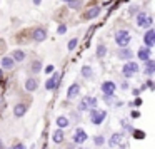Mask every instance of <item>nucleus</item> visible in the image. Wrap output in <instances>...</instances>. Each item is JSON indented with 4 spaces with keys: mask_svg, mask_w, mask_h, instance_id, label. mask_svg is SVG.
<instances>
[{
    "mask_svg": "<svg viewBox=\"0 0 155 149\" xmlns=\"http://www.w3.org/2000/svg\"><path fill=\"white\" fill-rule=\"evenodd\" d=\"M30 71L35 72V74H38V72L42 71V62L40 61H34V62H32V65H30Z\"/></svg>",
    "mask_w": 155,
    "mask_h": 149,
    "instance_id": "nucleus-24",
    "label": "nucleus"
},
{
    "mask_svg": "<svg viewBox=\"0 0 155 149\" xmlns=\"http://www.w3.org/2000/svg\"><path fill=\"white\" fill-rule=\"evenodd\" d=\"M142 104H143V102H142V99H140V97H137L134 102H132V106H135V107H138V106H142Z\"/></svg>",
    "mask_w": 155,
    "mask_h": 149,
    "instance_id": "nucleus-31",
    "label": "nucleus"
},
{
    "mask_svg": "<svg viewBox=\"0 0 155 149\" xmlns=\"http://www.w3.org/2000/svg\"><path fill=\"white\" fill-rule=\"evenodd\" d=\"M105 54H107V47L100 44L97 47V57H105Z\"/></svg>",
    "mask_w": 155,
    "mask_h": 149,
    "instance_id": "nucleus-28",
    "label": "nucleus"
},
{
    "mask_svg": "<svg viewBox=\"0 0 155 149\" xmlns=\"http://www.w3.org/2000/svg\"><path fill=\"white\" fill-rule=\"evenodd\" d=\"M25 112H27V106H25V104H22V102L15 104V107H14V116H15V117H22Z\"/></svg>",
    "mask_w": 155,
    "mask_h": 149,
    "instance_id": "nucleus-18",
    "label": "nucleus"
},
{
    "mask_svg": "<svg viewBox=\"0 0 155 149\" xmlns=\"http://www.w3.org/2000/svg\"><path fill=\"white\" fill-rule=\"evenodd\" d=\"M77 45H78V39H77V37H74V39H70V40H68L67 49L72 52V50H75V47H77Z\"/></svg>",
    "mask_w": 155,
    "mask_h": 149,
    "instance_id": "nucleus-25",
    "label": "nucleus"
},
{
    "mask_svg": "<svg viewBox=\"0 0 155 149\" xmlns=\"http://www.w3.org/2000/svg\"><path fill=\"white\" fill-rule=\"evenodd\" d=\"M147 85H148L150 89H153V82H152V81H147Z\"/></svg>",
    "mask_w": 155,
    "mask_h": 149,
    "instance_id": "nucleus-39",
    "label": "nucleus"
},
{
    "mask_svg": "<svg viewBox=\"0 0 155 149\" xmlns=\"http://www.w3.org/2000/svg\"><path fill=\"white\" fill-rule=\"evenodd\" d=\"M152 24H153V19L147 14V12H138L137 14V25L138 27H143V29H150Z\"/></svg>",
    "mask_w": 155,
    "mask_h": 149,
    "instance_id": "nucleus-3",
    "label": "nucleus"
},
{
    "mask_svg": "<svg viewBox=\"0 0 155 149\" xmlns=\"http://www.w3.org/2000/svg\"><path fill=\"white\" fill-rule=\"evenodd\" d=\"M118 59H122V61H132V57H134V52L130 50V49L127 47H120V50L117 52Z\"/></svg>",
    "mask_w": 155,
    "mask_h": 149,
    "instance_id": "nucleus-14",
    "label": "nucleus"
},
{
    "mask_svg": "<svg viewBox=\"0 0 155 149\" xmlns=\"http://www.w3.org/2000/svg\"><path fill=\"white\" fill-rule=\"evenodd\" d=\"M137 57L140 59L142 62L148 61V59L152 57V49L147 47V45H145V47H140V49H138V52H137Z\"/></svg>",
    "mask_w": 155,
    "mask_h": 149,
    "instance_id": "nucleus-12",
    "label": "nucleus"
},
{
    "mask_svg": "<svg viewBox=\"0 0 155 149\" xmlns=\"http://www.w3.org/2000/svg\"><path fill=\"white\" fill-rule=\"evenodd\" d=\"M38 89V82L35 77H27L25 79V91L28 92H35Z\"/></svg>",
    "mask_w": 155,
    "mask_h": 149,
    "instance_id": "nucleus-13",
    "label": "nucleus"
},
{
    "mask_svg": "<svg viewBox=\"0 0 155 149\" xmlns=\"http://www.w3.org/2000/svg\"><path fill=\"white\" fill-rule=\"evenodd\" d=\"M122 126H124V127H125V129H127V131H128V132H132V131H134V127H132V126H130V124H127V122H125V121H122Z\"/></svg>",
    "mask_w": 155,
    "mask_h": 149,
    "instance_id": "nucleus-32",
    "label": "nucleus"
},
{
    "mask_svg": "<svg viewBox=\"0 0 155 149\" xmlns=\"http://www.w3.org/2000/svg\"><path fill=\"white\" fill-rule=\"evenodd\" d=\"M12 149H27V147H25V144H22V142H20V144H15Z\"/></svg>",
    "mask_w": 155,
    "mask_h": 149,
    "instance_id": "nucleus-36",
    "label": "nucleus"
},
{
    "mask_svg": "<svg viewBox=\"0 0 155 149\" xmlns=\"http://www.w3.org/2000/svg\"><path fill=\"white\" fill-rule=\"evenodd\" d=\"M78 149H87V147H78Z\"/></svg>",
    "mask_w": 155,
    "mask_h": 149,
    "instance_id": "nucleus-42",
    "label": "nucleus"
},
{
    "mask_svg": "<svg viewBox=\"0 0 155 149\" xmlns=\"http://www.w3.org/2000/svg\"><path fill=\"white\" fill-rule=\"evenodd\" d=\"M58 81H60V74L54 72V74H52V77H48L47 82H45V89H47V91H54V89H57Z\"/></svg>",
    "mask_w": 155,
    "mask_h": 149,
    "instance_id": "nucleus-8",
    "label": "nucleus"
},
{
    "mask_svg": "<svg viewBox=\"0 0 155 149\" xmlns=\"http://www.w3.org/2000/svg\"><path fill=\"white\" fill-rule=\"evenodd\" d=\"M100 91H102V94H104V95H115L117 84H115L114 81H105V82H102Z\"/></svg>",
    "mask_w": 155,
    "mask_h": 149,
    "instance_id": "nucleus-6",
    "label": "nucleus"
},
{
    "mask_svg": "<svg viewBox=\"0 0 155 149\" xmlns=\"http://www.w3.org/2000/svg\"><path fill=\"white\" fill-rule=\"evenodd\" d=\"M155 72V62L152 61V59H148V61H145V74L148 75V77H152Z\"/></svg>",
    "mask_w": 155,
    "mask_h": 149,
    "instance_id": "nucleus-19",
    "label": "nucleus"
},
{
    "mask_svg": "<svg viewBox=\"0 0 155 149\" xmlns=\"http://www.w3.org/2000/svg\"><path fill=\"white\" fill-rule=\"evenodd\" d=\"M132 132H134V136H135V137H137V139H143V137H145V134H143V132L137 131V129H134V131H132Z\"/></svg>",
    "mask_w": 155,
    "mask_h": 149,
    "instance_id": "nucleus-30",
    "label": "nucleus"
},
{
    "mask_svg": "<svg viewBox=\"0 0 155 149\" xmlns=\"http://www.w3.org/2000/svg\"><path fill=\"white\" fill-rule=\"evenodd\" d=\"M94 107H97V99H95L94 95H85V97L80 101V104H78V111L80 112L88 111V109H94Z\"/></svg>",
    "mask_w": 155,
    "mask_h": 149,
    "instance_id": "nucleus-5",
    "label": "nucleus"
},
{
    "mask_svg": "<svg viewBox=\"0 0 155 149\" xmlns=\"http://www.w3.org/2000/svg\"><path fill=\"white\" fill-rule=\"evenodd\" d=\"M115 44L118 45V47H127L128 44H130L132 40V35L128 30H124V29H120V30L115 32Z\"/></svg>",
    "mask_w": 155,
    "mask_h": 149,
    "instance_id": "nucleus-1",
    "label": "nucleus"
},
{
    "mask_svg": "<svg viewBox=\"0 0 155 149\" xmlns=\"http://www.w3.org/2000/svg\"><path fill=\"white\" fill-rule=\"evenodd\" d=\"M40 2H42V0H34V4H35V5H40Z\"/></svg>",
    "mask_w": 155,
    "mask_h": 149,
    "instance_id": "nucleus-40",
    "label": "nucleus"
},
{
    "mask_svg": "<svg viewBox=\"0 0 155 149\" xmlns=\"http://www.w3.org/2000/svg\"><path fill=\"white\" fill-rule=\"evenodd\" d=\"M94 144L98 146V147H100V146H104L105 144V137H104V136H100V134H97L94 137Z\"/></svg>",
    "mask_w": 155,
    "mask_h": 149,
    "instance_id": "nucleus-26",
    "label": "nucleus"
},
{
    "mask_svg": "<svg viewBox=\"0 0 155 149\" xmlns=\"http://www.w3.org/2000/svg\"><path fill=\"white\" fill-rule=\"evenodd\" d=\"M65 2L68 4V7H70V9H78L82 5L80 0H65Z\"/></svg>",
    "mask_w": 155,
    "mask_h": 149,
    "instance_id": "nucleus-27",
    "label": "nucleus"
},
{
    "mask_svg": "<svg viewBox=\"0 0 155 149\" xmlns=\"http://www.w3.org/2000/svg\"><path fill=\"white\" fill-rule=\"evenodd\" d=\"M14 67H15V61L12 59V55L2 57V61H0V69H2V71H12Z\"/></svg>",
    "mask_w": 155,
    "mask_h": 149,
    "instance_id": "nucleus-9",
    "label": "nucleus"
},
{
    "mask_svg": "<svg viewBox=\"0 0 155 149\" xmlns=\"http://www.w3.org/2000/svg\"><path fill=\"white\" fill-rule=\"evenodd\" d=\"M138 71H140V67H138V64L134 61H127V64H124V67H122V74H124L125 79L134 77Z\"/></svg>",
    "mask_w": 155,
    "mask_h": 149,
    "instance_id": "nucleus-2",
    "label": "nucleus"
},
{
    "mask_svg": "<svg viewBox=\"0 0 155 149\" xmlns=\"http://www.w3.org/2000/svg\"><path fill=\"white\" fill-rule=\"evenodd\" d=\"M4 77V71H2V69H0V79Z\"/></svg>",
    "mask_w": 155,
    "mask_h": 149,
    "instance_id": "nucleus-41",
    "label": "nucleus"
},
{
    "mask_svg": "<svg viewBox=\"0 0 155 149\" xmlns=\"http://www.w3.org/2000/svg\"><path fill=\"white\" fill-rule=\"evenodd\" d=\"M100 12H102L100 7H92V9H88V10L85 12V19H87V20H92V19L98 17V15H100Z\"/></svg>",
    "mask_w": 155,
    "mask_h": 149,
    "instance_id": "nucleus-17",
    "label": "nucleus"
},
{
    "mask_svg": "<svg viewBox=\"0 0 155 149\" xmlns=\"http://www.w3.org/2000/svg\"><path fill=\"white\" fill-rule=\"evenodd\" d=\"M34 40L35 42H44L45 39H47V30L45 29H42V27H38V29H35L34 30Z\"/></svg>",
    "mask_w": 155,
    "mask_h": 149,
    "instance_id": "nucleus-15",
    "label": "nucleus"
},
{
    "mask_svg": "<svg viewBox=\"0 0 155 149\" xmlns=\"http://www.w3.org/2000/svg\"><path fill=\"white\" fill-rule=\"evenodd\" d=\"M74 144H84L85 141L88 139V134L85 132V129H82V127H77L74 131Z\"/></svg>",
    "mask_w": 155,
    "mask_h": 149,
    "instance_id": "nucleus-7",
    "label": "nucleus"
},
{
    "mask_svg": "<svg viewBox=\"0 0 155 149\" xmlns=\"http://www.w3.org/2000/svg\"><path fill=\"white\" fill-rule=\"evenodd\" d=\"M143 42H145V45H147V47H150V49L155 45V30L152 27L148 29L147 34L143 35Z\"/></svg>",
    "mask_w": 155,
    "mask_h": 149,
    "instance_id": "nucleus-11",
    "label": "nucleus"
},
{
    "mask_svg": "<svg viewBox=\"0 0 155 149\" xmlns=\"http://www.w3.org/2000/svg\"><path fill=\"white\" fill-rule=\"evenodd\" d=\"M82 77L87 79V81L94 77V71H92L90 65H84V67H82Z\"/></svg>",
    "mask_w": 155,
    "mask_h": 149,
    "instance_id": "nucleus-21",
    "label": "nucleus"
},
{
    "mask_svg": "<svg viewBox=\"0 0 155 149\" xmlns=\"http://www.w3.org/2000/svg\"><path fill=\"white\" fill-rule=\"evenodd\" d=\"M122 139H124V134H122V132H114V134L110 136L107 144L110 146V147H117V146L122 144Z\"/></svg>",
    "mask_w": 155,
    "mask_h": 149,
    "instance_id": "nucleus-10",
    "label": "nucleus"
},
{
    "mask_svg": "<svg viewBox=\"0 0 155 149\" xmlns=\"http://www.w3.org/2000/svg\"><path fill=\"white\" fill-rule=\"evenodd\" d=\"M12 59H14L15 62H22V61L25 59V52L20 50V49H17V50L12 52Z\"/></svg>",
    "mask_w": 155,
    "mask_h": 149,
    "instance_id": "nucleus-22",
    "label": "nucleus"
},
{
    "mask_svg": "<svg viewBox=\"0 0 155 149\" xmlns=\"http://www.w3.org/2000/svg\"><path fill=\"white\" fill-rule=\"evenodd\" d=\"M52 139H54V142H57V144H60V142H64L65 139V134L62 129H57V131L54 132V136H52Z\"/></svg>",
    "mask_w": 155,
    "mask_h": 149,
    "instance_id": "nucleus-20",
    "label": "nucleus"
},
{
    "mask_svg": "<svg viewBox=\"0 0 155 149\" xmlns=\"http://www.w3.org/2000/svg\"><path fill=\"white\" fill-rule=\"evenodd\" d=\"M90 122L95 126H100L102 122L105 121V117H107V111H97V109H90Z\"/></svg>",
    "mask_w": 155,
    "mask_h": 149,
    "instance_id": "nucleus-4",
    "label": "nucleus"
},
{
    "mask_svg": "<svg viewBox=\"0 0 155 149\" xmlns=\"http://www.w3.org/2000/svg\"><path fill=\"white\" fill-rule=\"evenodd\" d=\"M134 14H137V5H134V7L128 9V15H134Z\"/></svg>",
    "mask_w": 155,
    "mask_h": 149,
    "instance_id": "nucleus-34",
    "label": "nucleus"
},
{
    "mask_svg": "<svg viewBox=\"0 0 155 149\" xmlns=\"http://www.w3.org/2000/svg\"><path fill=\"white\" fill-rule=\"evenodd\" d=\"M55 71V67H54V65H47V67H45V72H47V74H52V72H54Z\"/></svg>",
    "mask_w": 155,
    "mask_h": 149,
    "instance_id": "nucleus-33",
    "label": "nucleus"
},
{
    "mask_svg": "<svg viewBox=\"0 0 155 149\" xmlns=\"http://www.w3.org/2000/svg\"><path fill=\"white\" fill-rule=\"evenodd\" d=\"M55 122H57L58 129H65L68 124H70V122H68V119L65 117V116H58V117H57V121H55Z\"/></svg>",
    "mask_w": 155,
    "mask_h": 149,
    "instance_id": "nucleus-23",
    "label": "nucleus"
},
{
    "mask_svg": "<svg viewBox=\"0 0 155 149\" xmlns=\"http://www.w3.org/2000/svg\"><path fill=\"white\" fill-rule=\"evenodd\" d=\"M78 94H80V85H78L77 82H74L67 91V99H75Z\"/></svg>",
    "mask_w": 155,
    "mask_h": 149,
    "instance_id": "nucleus-16",
    "label": "nucleus"
},
{
    "mask_svg": "<svg viewBox=\"0 0 155 149\" xmlns=\"http://www.w3.org/2000/svg\"><path fill=\"white\" fill-rule=\"evenodd\" d=\"M65 32H67V25H65V24H60V25H58V29H57V34H58V35H64Z\"/></svg>",
    "mask_w": 155,
    "mask_h": 149,
    "instance_id": "nucleus-29",
    "label": "nucleus"
},
{
    "mask_svg": "<svg viewBox=\"0 0 155 149\" xmlns=\"http://www.w3.org/2000/svg\"><path fill=\"white\" fill-rule=\"evenodd\" d=\"M134 95H140V89H134Z\"/></svg>",
    "mask_w": 155,
    "mask_h": 149,
    "instance_id": "nucleus-38",
    "label": "nucleus"
},
{
    "mask_svg": "<svg viewBox=\"0 0 155 149\" xmlns=\"http://www.w3.org/2000/svg\"><path fill=\"white\" fill-rule=\"evenodd\" d=\"M140 117V112L138 111H132V119H138Z\"/></svg>",
    "mask_w": 155,
    "mask_h": 149,
    "instance_id": "nucleus-35",
    "label": "nucleus"
},
{
    "mask_svg": "<svg viewBox=\"0 0 155 149\" xmlns=\"http://www.w3.org/2000/svg\"><path fill=\"white\" fill-rule=\"evenodd\" d=\"M72 117H74L75 121H78V119H80V114H78V112H72Z\"/></svg>",
    "mask_w": 155,
    "mask_h": 149,
    "instance_id": "nucleus-37",
    "label": "nucleus"
}]
</instances>
